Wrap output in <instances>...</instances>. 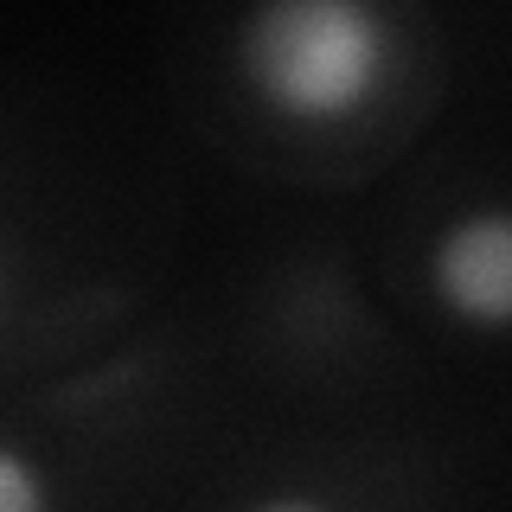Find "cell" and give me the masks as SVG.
Instances as JSON below:
<instances>
[{
    "mask_svg": "<svg viewBox=\"0 0 512 512\" xmlns=\"http://www.w3.org/2000/svg\"><path fill=\"white\" fill-rule=\"evenodd\" d=\"M237 84L288 128H346L391 90L397 32L378 0H250L231 32Z\"/></svg>",
    "mask_w": 512,
    "mask_h": 512,
    "instance_id": "1",
    "label": "cell"
},
{
    "mask_svg": "<svg viewBox=\"0 0 512 512\" xmlns=\"http://www.w3.org/2000/svg\"><path fill=\"white\" fill-rule=\"evenodd\" d=\"M429 301L468 333H512V205H468L429 237Z\"/></svg>",
    "mask_w": 512,
    "mask_h": 512,
    "instance_id": "2",
    "label": "cell"
},
{
    "mask_svg": "<svg viewBox=\"0 0 512 512\" xmlns=\"http://www.w3.org/2000/svg\"><path fill=\"white\" fill-rule=\"evenodd\" d=\"M45 500H52V487H45L39 461L26 448L0 442V512H39Z\"/></svg>",
    "mask_w": 512,
    "mask_h": 512,
    "instance_id": "3",
    "label": "cell"
}]
</instances>
